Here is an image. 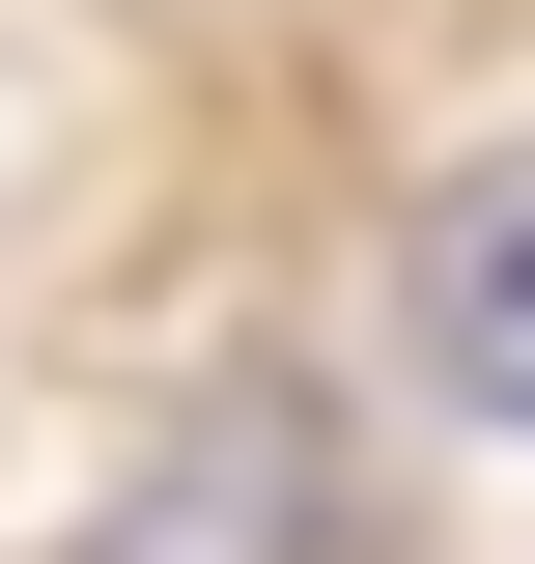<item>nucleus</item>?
Masks as SVG:
<instances>
[{
    "instance_id": "f257e3e1",
    "label": "nucleus",
    "mask_w": 535,
    "mask_h": 564,
    "mask_svg": "<svg viewBox=\"0 0 535 564\" xmlns=\"http://www.w3.org/2000/svg\"><path fill=\"white\" fill-rule=\"evenodd\" d=\"M423 367H451L479 423H535V141L423 198Z\"/></svg>"
},
{
    "instance_id": "f03ea898",
    "label": "nucleus",
    "mask_w": 535,
    "mask_h": 564,
    "mask_svg": "<svg viewBox=\"0 0 535 564\" xmlns=\"http://www.w3.org/2000/svg\"><path fill=\"white\" fill-rule=\"evenodd\" d=\"M85 564H310V452H282V423H226V452H170Z\"/></svg>"
}]
</instances>
